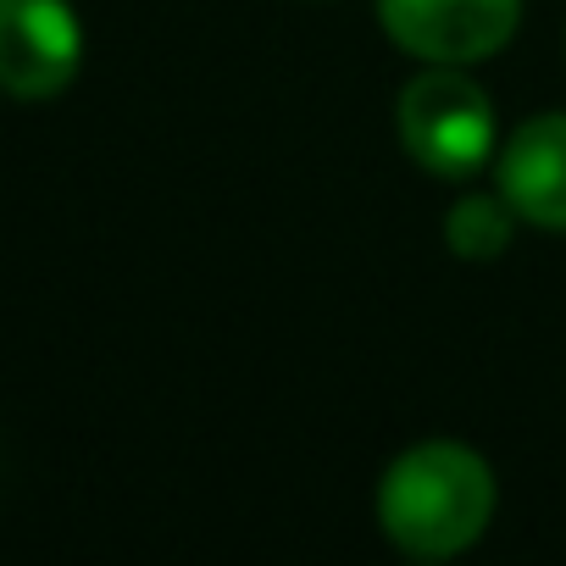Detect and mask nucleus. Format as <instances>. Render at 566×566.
<instances>
[{"mask_svg": "<svg viewBox=\"0 0 566 566\" xmlns=\"http://www.w3.org/2000/svg\"><path fill=\"white\" fill-rule=\"evenodd\" d=\"M400 145L433 178H472L494 156V101L461 67H428L400 90Z\"/></svg>", "mask_w": 566, "mask_h": 566, "instance_id": "nucleus-2", "label": "nucleus"}, {"mask_svg": "<svg viewBox=\"0 0 566 566\" xmlns=\"http://www.w3.org/2000/svg\"><path fill=\"white\" fill-rule=\"evenodd\" d=\"M500 195L516 217L566 233V112H544L500 150Z\"/></svg>", "mask_w": 566, "mask_h": 566, "instance_id": "nucleus-5", "label": "nucleus"}, {"mask_svg": "<svg viewBox=\"0 0 566 566\" xmlns=\"http://www.w3.org/2000/svg\"><path fill=\"white\" fill-rule=\"evenodd\" d=\"M522 18V0H378L384 34L433 67H467L494 56Z\"/></svg>", "mask_w": 566, "mask_h": 566, "instance_id": "nucleus-3", "label": "nucleus"}, {"mask_svg": "<svg viewBox=\"0 0 566 566\" xmlns=\"http://www.w3.org/2000/svg\"><path fill=\"white\" fill-rule=\"evenodd\" d=\"M84 29L67 0H0V90L51 101L78 78Z\"/></svg>", "mask_w": 566, "mask_h": 566, "instance_id": "nucleus-4", "label": "nucleus"}, {"mask_svg": "<svg viewBox=\"0 0 566 566\" xmlns=\"http://www.w3.org/2000/svg\"><path fill=\"white\" fill-rule=\"evenodd\" d=\"M511 200L505 195H467L455 211H450V222H444V239H450V250L461 255V261H494V255H505V244H511Z\"/></svg>", "mask_w": 566, "mask_h": 566, "instance_id": "nucleus-6", "label": "nucleus"}, {"mask_svg": "<svg viewBox=\"0 0 566 566\" xmlns=\"http://www.w3.org/2000/svg\"><path fill=\"white\" fill-rule=\"evenodd\" d=\"M494 516V472L478 450L455 439H428L395 455L378 483V522L384 538L417 560L461 555L483 538Z\"/></svg>", "mask_w": 566, "mask_h": 566, "instance_id": "nucleus-1", "label": "nucleus"}]
</instances>
